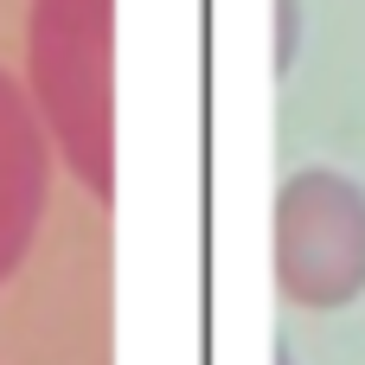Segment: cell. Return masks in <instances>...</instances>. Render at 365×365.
I'll list each match as a JSON object with an SVG mask.
<instances>
[{
    "instance_id": "3",
    "label": "cell",
    "mask_w": 365,
    "mask_h": 365,
    "mask_svg": "<svg viewBox=\"0 0 365 365\" xmlns=\"http://www.w3.org/2000/svg\"><path fill=\"white\" fill-rule=\"evenodd\" d=\"M45 180H51L45 122H38L32 96L0 71V276L32 244V225H38V205H45Z\"/></svg>"
},
{
    "instance_id": "2",
    "label": "cell",
    "mask_w": 365,
    "mask_h": 365,
    "mask_svg": "<svg viewBox=\"0 0 365 365\" xmlns=\"http://www.w3.org/2000/svg\"><path fill=\"white\" fill-rule=\"evenodd\" d=\"M276 269L302 308H340L365 289V192L334 167H302L276 192Z\"/></svg>"
},
{
    "instance_id": "4",
    "label": "cell",
    "mask_w": 365,
    "mask_h": 365,
    "mask_svg": "<svg viewBox=\"0 0 365 365\" xmlns=\"http://www.w3.org/2000/svg\"><path fill=\"white\" fill-rule=\"evenodd\" d=\"M295 45H302V0H276V77L295 71Z\"/></svg>"
},
{
    "instance_id": "1",
    "label": "cell",
    "mask_w": 365,
    "mask_h": 365,
    "mask_svg": "<svg viewBox=\"0 0 365 365\" xmlns=\"http://www.w3.org/2000/svg\"><path fill=\"white\" fill-rule=\"evenodd\" d=\"M109 6L115 0H32L26 13V96L45 122V141L96 199L115 192Z\"/></svg>"
}]
</instances>
